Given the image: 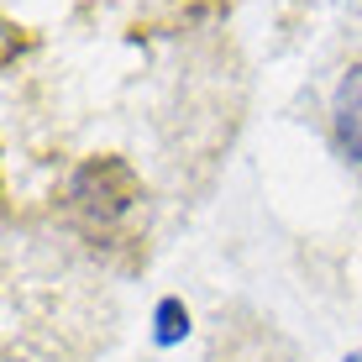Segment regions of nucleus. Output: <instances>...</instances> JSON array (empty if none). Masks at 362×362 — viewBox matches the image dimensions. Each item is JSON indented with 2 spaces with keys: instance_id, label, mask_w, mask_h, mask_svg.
Instances as JSON below:
<instances>
[{
  "instance_id": "2",
  "label": "nucleus",
  "mask_w": 362,
  "mask_h": 362,
  "mask_svg": "<svg viewBox=\"0 0 362 362\" xmlns=\"http://www.w3.org/2000/svg\"><path fill=\"white\" fill-rule=\"evenodd\" d=\"M331 127H336V142H341V153L352 158V163H362V64L346 69V79L336 84Z\"/></svg>"
},
{
  "instance_id": "1",
  "label": "nucleus",
  "mask_w": 362,
  "mask_h": 362,
  "mask_svg": "<svg viewBox=\"0 0 362 362\" xmlns=\"http://www.w3.org/2000/svg\"><path fill=\"white\" fill-rule=\"evenodd\" d=\"M74 199H79L90 216L110 221L136 199V179H132L127 163H116V158H95V163H84L79 179H74Z\"/></svg>"
},
{
  "instance_id": "3",
  "label": "nucleus",
  "mask_w": 362,
  "mask_h": 362,
  "mask_svg": "<svg viewBox=\"0 0 362 362\" xmlns=\"http://www.w3.org/2000/svg\"><path fill=\"white\" fill-rule=\"evenodd\" d=\"M184 331H189V310H184L179 299H163V305H158V341L173 346Z\"/></svg>"
}]
</instances>
